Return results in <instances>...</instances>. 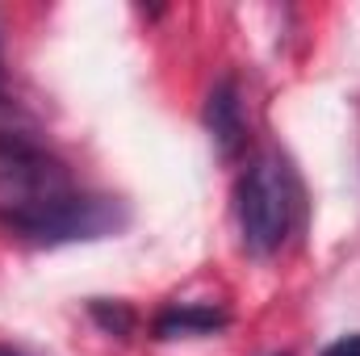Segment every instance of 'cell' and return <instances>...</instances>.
Segmentation results:
<instances>
[{
  "instance_id": "1",
  "label": "cell",
  "mask_w": 360,
  "mask_h": 356,
  "mask_svg": "<svg viewBox=\"0 0 360 356\" xmlns=\"http://www.w3.org/2000/svg\"><path fill=\"white\" fill-rule=\"evenodd\" d=\"M0 222L34 243L105 239L122 227L113 197L80 193L38 134L0 139Z\"/></svg>"
},
{
  "instance_id": "2",
  "label": "cell",
  "mask_w": 360,
  "mask_h": 356,
  "mask_svg": "<svg viewBox=\"0 0 360 356\" xmlns=\"http://www.w3.org/2000/svg\"><path fill=\"white\" fill-rule=\"evenodd\" d=\"M297 177L285 155L260 151L235 193V214L243 231V248L252 256H272L285 248L293 222H297Z\"/></svg>"
},
{
  "instance_id": "3",
  "label": "cell",
  "mask_w": 360,
  "mask_h": 356,
  "mask_svg": "<svg viewBox=\"0 0 360 356\" xmlns=\"http://www.w3.org/2000/svg\"><path fill=\"white\" fill-rule=\"evenodd\" d=\"M205 130L218 147V155L231 164L243 155L248 147V113H243V92H239V80H218L210 101H205Z\"/></svg>"
},
{
  "instance_id": "4",
  "label": "cell",
  "mask_w": 360,
  "mask_h": 356,
  "mask_svg": "<svg viewBox=\"0 0 360 356\" xmlns=\"http://www.w3.org/2000/svg\"><path fill=\"white\" fill-rule=\"evenodd\" d=\"M226 327V310L218 306H172L155 319L160 340H180V336H214Z\"/></svg>"
},
{
  "instance_id": "5",
  "label": "cell",
  "mask_w": 360,
  "mask_h": 356,
  "mask_svg": "<svg viewBox=\"0 0 360 356\" xmlns=\"http://www.w3.org/2000/svg\"><path fill=\"white\" fill-rule=\"evenodd\" d=\"M89 310H92V319H96L105 331H113V336H130V327H134V314H130L126 306H109V302L96 298Z\"/></svg>"
},
{
  "instance_id": "6",
  "label": "cell",
  "mask_w": 360,
  "mask_h": 356,
  "mask_svg": "<svg viewBox=\"0 0 360 356\" xmlns=\"http://www.w3.org/2000/svg\"><path fill=\"white\" fill-rule=\"evenodd\" d=\"M319 356H360V331H352V336H340L335 344H327Z\"/></svg>"
},
{
  "instance_id": "7",
  "label": "cell",
  "mask_w": 360,
  "mask_h": 356,
  "mask_svg": "<svg viewBox=\"0 0 360 356\" xmlns=\"http://www.w3.org/2000/svg\"><path fill=\"white\" fill-rule=\"evenodd\" d=\"M0 356H21V352H13V348H0Z\"/></svg>"
},
{
  "instance_id": "8",
  "label": "cell",
  "mask_w": 360,
  "mask_h": 356,
  "mask_svg": "<svg viewBox=\"0 0 360 356\" xmlns=\"http://www.w3.org/2000/svg\"><path fill=\"white\" fill-rule=\"evenodd\" d=\"M276 356H293V352H276Z\"/></svg>"
}]
</instances>
